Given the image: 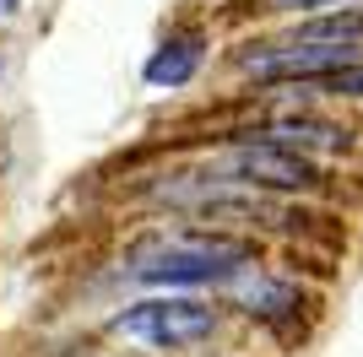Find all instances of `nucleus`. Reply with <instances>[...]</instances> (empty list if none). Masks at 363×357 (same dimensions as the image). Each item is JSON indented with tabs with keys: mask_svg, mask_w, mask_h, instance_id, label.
<instances>
[{
	"mask_svg": "<svg viewBox=\"0 0 363 357\" xmlns=\"http://www.w3.org/2000/svg\"><path fill=\"white\" fill-rule=\"evenodd\" d=\"M282 92L288 98H363V60L320 76V81H303V87H282Z\"/></svg>",
	"mask_w": 363,
	"mask_h": 357,
	"instance_id": "nucleus-8",
	"label": "nucleus"
},
{
	"mask_svg": "<svg viewBox=\"0 0 363 357\" xmlns=\"http://www.w3.org/2000/svg\"><path fill=\"white\" fill-rule=\"evenodd\" d=\"M233 298L244 303V314H250V319H272V325H277V319H293V314L309 303L298 282H282V276H260V271H255V276H239Z\"/></svg>",
	"mask_w": 363,
	"mask_h": 357,
	"instance_id": "nucleus-6",
	"label": "nucleus"
},
{
	"mask_svg": "<svg viewBox=\"0 0 363 357\" xmlns=\"http://www.w3.org/2000/svg\"><path fill=\"white\" fill-rule=\"evenodd\" d=\"M217 330V309L201 303V298H147V303H130L125 314H114V336L141 346H157V352H179V346H196Z\"/></svg>",
	"mask_w": 363,
	"mask_h": 357,
	"instance_id": "nucleus-3",
	"label": "nucleus"
},
{
	"mask_svg": "<svg viewBox=\"0 0 363 357\" xmlns=\"http://www.w3.org/2000/svg\"><path fill=\"white\" fill-rule=\"evenodd\" d=\"M190 184L298 195V190H320V163L303 157V152H288V147H266V141H233V147L212 152V157L190 174Z\"/></svg>",
	"mask_w": 363,
	"mask_h": 357,
	"instance_id": "nucleus-2",
	"label": "nucleus"
},
{
	"mask_svg": "<svg viewBox=\"0 0 363 357\" xmlns=\"http://www.w3.org/2000/svg\"><path fill=\"white\" fill-rule=\"evenodd\" d=\"M11 6H16V0H0V16H11Z\"/></svg>",
	"mask_w": 363,
	"mask_h": 357,
	"instance_id": "nucleus-10",
	"label": "nucleus"
},
{
	"mask_svg": "<svg viewBox=\"0 0 363 357\" xmlns=\"http://www.w3.org/2000/svg\"><path fill=\"white\" fill-rule=\"evenodd\" d=\"M125 276L152 287H196V282H233L244 271H255V244L233 233H147L136 238L120 260Z\"/></svg>",
	"mask_w": 363,
	"mask_h": 357,
	"instance_id": "nucleus-1",
	"label": "nucleus"
},
{
	"mask_svg": "<svg viewBox=\"0 0 363 357\" xmlns=\"http://www.w3.org/2000/svg\"><path fill=\"white\" fill-rule=\"evenodd\" d=\"M244 76H255L266 87H303V81H320V76L342 71V65H358V49L352 44H298V38H272V44H250L233 55Z\"/></svg>",
	"mask_w": 363,
	"mask_h": 357,
	"instance_id": "nucleus-4",
	"label": "nucleus"
},
{
	"mask_svg": "<svg viewBox=\"0 0 363 357\" xmlns=\"http://www.w3.org/2000/svg\"><path fill=\"white\" fill-rule=\"evenodd\" d=\"M201 55H206V38H201V33H174V38L157 44V55L147 60V81L152 87H184V81L201 71Z\"/></svg>",
	"mask_w": 363,
	"mask_h": 357,
	"instance_id": "nucleus-7",
	"label": "nucleus"
},
{
	"mask_svg": "<svg viewBox=\"0 0 363 357\" xmlns=\"http://www.w3.org/2000/svg\"><path fill=\"white\" fill-rule=\"evenodd\" d=\"M272 11H293V16H325V11H352V6H363V0H266Z\"/></svg>",
	"mask_w": 363,
	"mask_h": 357,
	"instance_id": "nucleus-9",
	"label": "nucleus"
},
{
	"mask_svg": "<svg viewBox=\"0 0 363 357\" xmlns=\"http://www.w3.org/2000/svg\"><path fill=\"white\" fill-rule=\"evenodd\" d=\"M233 141H266V147H288V152H303V157H315V152H347L352 147V130L347 125H336L325 114H298V108H282V114H266L260 125H239V130H228Z\"/></svg>",
	"mask_w": 363,
	"mask_h": 357,
	"instance_id": "nucleus-5",
	"label": "nucleus"
}]
</instances>
